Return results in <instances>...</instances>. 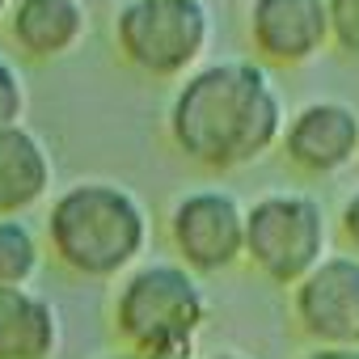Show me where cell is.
<instances>
[{
	"mask_svg": "<svg viewBox=\"0 0 359 359\" xmlns=\"http://www.w3.org/2000/svg\"><path fill=\"white\" fill-rule=\"evenodd\" d=\"M169 250L199 279L245 262V203L224 187H195L169 208Z\"/></svg>",
	"mask_w": 359,
	"mask_h": 359,
	"instance_id": "cell-6",
	"label": "cell"
},
{
	"mask_svg": "<svg viewBox=\"0 0 359 359\" xmlns=\"http://www.w3.org/2000/svg\"><path fill=\"white\" fill-rule=\"evenodd\" d=\"M9 9H13V0H0V22L9 18Z\"/></svg>",
	"mask_w": 359,
	"mask_h": 359,
	"instance_id": "cell-20",
	"label": "cell"
},
{
	"mask_svg": "<svg viewBox=\"0 0 359 359\" xmlns=\"http://www.w3.org/2000/svg\"><path fill=\"white\" fill-rule=\"evenodd\" d=\"M199 359H250L245 351H212V355H199Z\"/></svg>",
	"mask_w": 359,
	"mask_h": 359,
	"instance_id": "cell-19",
	"label": "cell"
},
{
	"mask_svg": "<svg viewBox=\"0 0 359 359\" xmlns=\"http://www.w3.org/2000/svg\"><path fill=\"white\" fill-rule=\"evenodd\" d=\"M152 241L148 203L114 177H81L43 216V250L76 279L118 283Z\"/></svg>",
	"mask_w": 359,
	"mask_h": 359,
	"instance_id": "cell-2",
	"label": "cell"
},
{
	"mask_svg": "<svg viewBox=\"0 0 359 359\" xmlns=\"http://www.w3.org/2000/svg\"><path fill=\"white\" fill-rule=\"evenodd\" d=\"M55 187V161L39 131L5 127L0 131V216L34 212Z\"/></svg>",
	"mask_w": 359,
	"mask_h": 359,
	"instance_id": "cell-11",
	"label": "cell"
},
{
	"mask_svg": "<svg viewBox=\"0 0 359 359\" xmlns=\"http://www.w3.org/2000/svg\"><path fill=\"white\" fill-rule=\"evenodd\" d=\"M330 254V216L309 191H271L245 208V262L275 287H296Z\"/></svg>",
	"mask_w": 359,
	"mask_h": 359,
	"instance_id": "cell-5",
	"label": "cell"
},
{
	"mask_svg": "<svg viewBox=\"0 0 359 359\" xmlns=\"http://www.w3.org/2000/svg\"><path fill=\"white\" fill-rule=\"evenodd\" d=\"M279 152L300 177H338L359 161V110L338 97L304 102L287 114Z\"/></svg>",
	"mask_w": 359,
	"mask_h": 359,
	"instance_id": "cell-8",
	"label": "cell"
},
{
	"mask_svg": "<svg viewBox=\"0 0 359 359\" xmlns=\"http://www.w3.org/2000/svg\"><path fill=\"white\" fill-rule=\"evenodd\" d=\"M296 359H359V346H304Z\"/></svg>",
	"mask_w": 359,
	"mask_h": 359,
	"instance_id": "cell-17",
	"label": "cell"
},
{
	"mask_svg": "<svg viewBox=\"0 0 359 359\" xmlns=\"http://www.w3.org/2000/svg\"><path fill=\"white\" fill-rule=\"evenodd\" d=\"M287 123L283 93L258 60H212L177 81L165 106L173 152L208 173L250 169L279 148Z\"/></svg>",
	"mask_w": 359,
	"mask_h": 359,
	"instance_id": "cell-1",
	"label": "cell"
},
{
	"mask_svg": "<svg viewBox=\"0 0 359 359\" xmlns=\"http://www.w3.org/2000/svg\"><path fill=\"white\" fill-rule=\"evenodd\" d=\"M118 60L148 81L191 76L216 34L208 0H123L110 22Z\"/></svg>",
	"mask_w": 359,
	"mask_h": 359,
	"instance_id": "cell-4",
	"label": "cell"
},
{
	"mask_svg": "<svg viewBox=\"0 0 359 359\" xmlns=\"http://www.w3.org/2000/svg\"><path fill=\"white\" fill-rule=\"evenodd\" d=\"M5 34L13 51L34 64H51L72 55L89 34V9L81 0H13L5 18Z\"/></svg>",
	"mask_w": 359,
	"mask_h": 359,
	"instance_id": "cell-10",
	"label": "cell"
},
{
	"mask_svg": "<svg viewBox=\"0 0 359 359\" xmlns=\"http://www.w3.org/2000/svg\"><path fill=\"white\" fill-rule=\"evenodd\" d=\"M338 237H342L346 254L359 258V187H355V191L342 199V208H338Z\"/></svg>",
	"mask_w": 359,
	"mask_h": 359,
	"instance_id": "cell-16",
	"label": "cell"
},
{
	"mask_svg": "<svg viewBox=\"0 0 359 359\" xmlns=\"http://www.w3.org/2000/svg\"><path fill=\"white\" fill-rule=\"evenodd\" d=\"M60 313L34 287H0V359H55Z\"/></svg>",
	"mask_w": 359,
	"mask_h": 359,
	"instance_id": "cell-12",
	"label": "cell"
},
{
	"mask_svg": "<svg viewBox=\"0 0 359 359\" xmlns=\"http://www.w3.org/2000/svg\"><path fill=\"white\" fill-rule=\"evenodd\" d=\"M212 317L208 287L173 258L131 266L110 296V330L127 351L156 359H195Z\"/></svg>",
	"mask_w": 359,
	"mask_h": 359,
	"instance_id": "cell-3",
	"label": "cell"
},
{
	"mask_svg": "<svg viewBox=\"0 0 359 359\" xmlns=\"http://www.w3.org/2000/svg\"><path fill=\"white\" fill-rule=\"evenodd\" d=\"M287 304L309 346H359V258L325 254L287 292Z\"/></svg>",
	"mask_w": 359,
	"mask_h": 359,
	"instance_id": "cell-7",
	"label": "cell"
},
{
	"mask_svg": "<svg viewBox=\"0 0 359 359\" xmlns=\"http://www.w3.org/2000/svg\"><path fill=\"white\" fill-rule=\"evenodd\" d=\"M245 39L266 68H304L330 51V9L325 0H250Z\"/></svg>",
	"mask_w": 359,
	"mask_h": 359,
	"instance_id": "cell-9",
	"label": "cell"
},
{
	"mask_svg": "<svg viewBox=\"0 0 359 359\" xmlns=\"http://www.w3.org/2000/svg\"><path fill=\"white\" fill-rule=\"evenodd\" d=\"M330 9V47L346 60H359V0H325Z\"/></svg>",
	"mask_w": 359,
	"mask_h": 359,
	"instance_id": "cell-15",
	"label": "cell"
},
{
	"mask_svg": "<svg viewBox=\"0 0 359 359\" xmlns=\"http://www.w3.org/2000/svg\"><path fill=\"white\" fill-rule=\"evenodd\" d=\"M102 359H156V355H140V351H110V355H102Z\"/></svg>",
	"mask_w": 359,
	"mask_h": 359,
	"instance_id": "cell-18",
	"label": "cell"
},
{
	"mask_svg": "<svg viewBox=\"0 0 359 359\" xmlns=\"http://www.w3.org/2000/svg\"><path fill=\"white\" fill-rule=\"evenodd\" d=\"M26 110H30L26 81L13 68V60L0 55V131H5V127H22L26 123Z\"/></svg>",
	"mask_w": 359,
	"mask_h": 359,
	"instance_id": "cell-14",
	"label": "cell"
},
{
	"mask_svg": "<svg viewBox=\"0 0 359 359\" xmlns=\"http://www.w3.org/2000/svg\"><path fill=\"white\" fill-rule=\"evenodd\" d=\"M43 233L22 216H0V287H30L43 271Z\"/></svg>",
	"mask_w": 359,
	"mask_h": 359,
	"instance_id": "cell-13",
	"label": "cell"
}]
</instances>
